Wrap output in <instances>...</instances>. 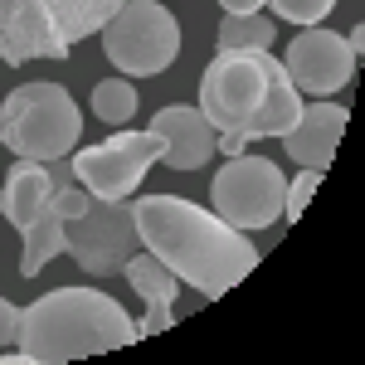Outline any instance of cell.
I'll return each instance as SVG.
<instances>
[{
    "mask_svg": "<svg viewBox=\"0 0 365 365\" xmlns=\"http://www.w3.org/2000/svg\"><path fill=\"white\" fill-rule=\"evenodd\" d=\"M49 195H54V170H49V161L20 156L10 166V175H5V185H0V220L25 234L39 220V210L49 205Z\"/></svg>",
    "mask_w": 365,
    "mask_h": 365,
    "instance_id": "cell-14",
    "label": "cell"
},
{
    "mask_svg": "<svg viewBox=\"0 0 365 365\" xmlns=\"http://www.w3.org/2000/svg\"><path fill=\"white\" fill-rule=\"evenodd\" d=\"M137 341L127 307L98 287H54L20 307V351L29 365H63L83 356H108Z\"/></svg>",
    "mask_w": 365,
    "mask_h": 365,
    "instance_id": "cell-3",
    "label": "cell"
},
{
    "mask_svg": "<svg viewBox=\"0 0 365 365\" xmlns=\"http://www.w3.org/2000/svg\"><path fill=\"white\" fill-rule=\"evenodd\" d=\"M282 73L292 78V88H297L302 98H331L341 88H351V78H356V54H351L346 34L307 25L287 44Z\"/></svg>",
    "mask_w": 365,
    "mask_h": 365,
    "instance_id": "cell-10",
    "label": "cell"
},
{
    "mask_svg": "<svg viewBox=\"0 0 365 365\" xmlns=\"http://www.w3.org/2000/svg\"><path fill=\"white\" fill-rule=\"evenodd\" d=\"M10 341H20V307L10 297H0V346H10Z\"/></svg>",
    "mask_w": 365,
    "mask_h": 365,
    "instance_id": "cell-21",
    "label": "cell"
},
{
    "mask_svg": "<svg viewBox=\"0 0 365 365\" xmlns=\"http://www.w3.org/2000/svg\"><path fill=\"white\" fill-rule=\"evenodd\" d=\"M122 273L132 282V292H137L146 307H175V292H180V278L170 273L166 263L156 258V253L137 249L127 263H122Z\"/></svg>",
    "mask_w": 365,
    "mask_h": 365,
    "instance_id": "cell-15",
    "label": "cell"
},
{
    "mask_svg": "<svg viewBox=\"0 0 365 365\" xmlns=\"http://www.w3.org/2000/svg\"><path fill=\"white\" fill-rule=\"evenodd\" d=\"M83 137L78 103L58 83H20L0 103V146L29 161H58L73 156Z\"/></svg>",
    "mask_w": 365,
    "mask_h": 365,
    "instance_id": "cell-5",
    "label": "cell"
},
{
    "mask_svg": "<svg viewBox=\"0 0 365 365\" xmlns=\"http://www.w3.org/2000/svg\"><path fill=\"white\" fill-rule=\"evenodd\" d=\"M215 39H220V54H225V49H273L278 25H273L263 10H253V15H225Z\"/></svg>",
    "mask_w": 365,
    "mask_h": 365,
    "instance_id": "cell-16",
    "label": "cell"
},
{
    "mask_svg": "<svg viewBox=\"0 0 365 365\" xmlns=\"http://www.w3.org/2000/svg\"><path fill=\"white\" fill-rule=\"evenodd\" d=\"M93 117H103L108 127H127L137 117V88L127 78H103L93 88Z\"/></svg>",
    "mask_w": 365,
    "mask_h": 365,
    "instance_id": "cell-17",
    "label": "cell"
},
{
    "mask_svg": "<svg viewBox=\"0 0 365 365\" xmlns=\"http://www.w3.org/2000/svg\"><path fill=\"white\" fill-rule=\"evenodd\" d=\"M273 5V15L278 20H287V25H322L331 10H336V0H268Z\"/></svg>",
    "mask_w": 365,
    "mask_h": 365,
    "instance_id": "cell-18",
    "label": "cell"
},
{
    "mask_svg": "<svg viewBox=\"0 0 365 365\" xmlns=\"http://www.w3.org/2000/svg\"><path fill=\"white\" fill-rule=\"evenodd\" d=\"M137 249L141 239H137V220H132V200H88L83 215L63 225V253L88 278L122 273V263Z\"/></svg>",
    "mask_w": 365,
    "mask_h": 365,
    "instance_id": "cell-9",
    "label": "cell"
},
{
    "mask_svg": "<svg viewBox=\"0 0 365 365\" xmlns=\"http://www.w3.org/2000/svg\"><path fill=\"white\" fill-rule=\"evenodd\" d=\"M132 220H137L141 249L156 253L205 302L225 297L234 282H244L258 268V249L244 239V229L225 225L215 210H200L180 195L132 200Z\"/></svg>",
    "mask_w": 365,
    "mask_h": 365,
    "instance_id": "cell-1",
    "label": "cell"
},
{
    "mask_svg": "<svg viewBox=\"0 0 365 365\" xmlns=\"http://www.w3.org/2000/svg\"><path fill=\"white\" fill-rule=\"evenodd\" d=\"M322 175H327V170H307V166H302V175L287 185V195H282V220H287V225H297V220H302V210H307V200L317 195Z\"/></svg>",
    "mask_w": 365,
    "mask_h": 365,
    "instance_id": "cell-19",
    "label": "cell"
},
{
    "mask_svg": "<svg viewBox=\"0 0 365 365\" xmlns=\"http://www.w3.org/2000/svg\"><path fill=\"white\" fill-rule=\"evenodd\" d=\"M49 170H54V195H49L44 210H39V220L20 234V239H25V249H20V278H39V268H44L54 253H63V225L78 220V215L88 210V200H93L83 185H78L68 156L49 161Z\"/></svg>",
    "mask_w": 365,
    "mask_h": 365,
    "instance_id": "cell-11",
    "label": "cell"
},
{
    "mask_svg": "<svg viewBox=\"0 0 365 365\" xmlns=\"http://www.w3.org/2000/svg\"><path fill=\"white\" fill-rule=\"evenodd\" d=\"M103 34V54L122 78H156L180 54V25L161 0H127Z\"/></svg>",
    "mask_w": 365,
    "mask_h": 365,
    "instance_id": "cell-6",
    "label": "cell"
},
{
    "mask_svg": "<svg viewBox=\"0 0 365 365\" xmlns=\"http://www.w3.org/2000/svg\"><path fill=\"white\" fill-rule=\"evenodd\" d=\"M200 113L220 132V156H244L249 141L282 137L297 122L302 93L273 49H225L200 78Z\"/></svg>",
    "mask_w": 365,
    "mask_h": 365,
    "instance_id": "cell-2",
    "label": "cell"
},
{
    "mask_svg": "<svg viewBox=\"0 0 365 365\" xmlns=\"http://www.w3.org/2000/svg\"><path fill=\"white\" fill-rule=\"evenodd\" d=\"M127 0H0V58H68L73 44L98 34Z\"/></svg>",
    "mask_w": 365,
    "mask_h": 365,
    "instance_id": "cell-4",
    "label": "cell"
},
{
    "mask_svg": "<svg viewBox=\"0 0 365 365\" xmlns=\"http://www.w3.org/2000/svg\"><path fill=\"white\" fill-rule=\"evenodd\" d=\"M161 161V137L146 127V132H127L113 127V137L98 141V146H78V156H68V166L78 175L93 200H132L141 185V175Z\"/></svg>",
    "mask_w": 365,
    "mask_h": 365,
    "instance_id": "cell-8",
    "label": "cell"
},
{
    "mask_svg": "<svg viewBox=\"0 0 365 365\" xmlns=\"http://www.w3.org/2000/svg\"><path fill=\"white\" fill-rule=\"evenodd\" d=\"M225 5V15H253V10H263L268 0H220Z\"/></svg>",
    "mask_w": 365,
    "mask_h": 365,
    "instance_id": "cell-22",
    "label": "cell"
},
{
    "mask_svg": "<svg viewBox=\"0 0 365 365\" xmlns=\"http://www.w3.org/2000/svg\"><path fill=\"white\" fill-rule=\"evenodd\" d=\"M282 195H287V180L268 156H229L215 185H210V205L215 215L234 229H268L282 220Z\"/></svg>",
    "mask_w": 365,
    "mask_h": 365,
    "instance_id": "cell-7",
    "label": "cell"
},
{
    "mask_svg": "<svg viewBox=\"0 0 365 365\" xmlns=\"http://www.w3.org/2000/svg\"><path fill=\"white\" fill-rule=\"evenodd\" d=\"M170 322H175V307H146V317L137 322V341H141V336H156V331H166Z\"/></svg>",
    "mask_w": 365,
    "mask_h": 365,
    "instance_id": "cell-20",
    "label": "cell"
},
{
    "mask_svg": "<svg viewBox=\"0 0 365 365\" xmlns=\"http://www.w3.org/2000/svg\"><path fill=\"white\" fill-rule=\"evenodd\" d=\"M346 122H351V113H346L341 103H312V108L302 103L297 122H292L278 141L297 166L327 170L331 156H336V146H341V137H346Z\"/></svg>",
    "mask_w": 365,
    "mask_h": 365,
    "instance_id": "cell-13",
    "label": "cell"
},
{
    "mask_svg": "<svg viewBox=\"0 0 365 365\" xmlns=\"http://www.w3.org/2000/svg\"><path fill=\"white\" fill-rule=\"evenodd\" d=\"M346 44H351V54H356V63H361V49H365V29L356 25L351 34H346Z\"/></svg>",
    "mask_w": 365,
    "mask_h": 365,
    "instance_id": "cell-23",
    "label": "cell"
},
{
    "mask_svg": "<svg viewBox=\"0 0 365 365\" xmlns=\"http://www.w3.org/2000/svg\"><path fill=\"white\" fill-rule=\"evenodd\" d=\"M151 132L161 137V166L170 170H200L215 151H220V132L205 122L200 108L170 103L151 117Z\"/></svg>",
    "mask_w": 365,
    "mask_h": 365,
    "instance_id": "cell-12",
    "label": "cell"
}]
</instances>
